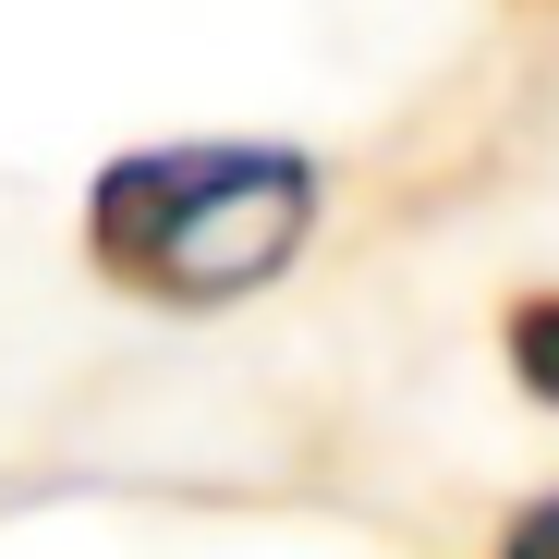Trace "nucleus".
I'll list each match as a JSON object with an SVG mask.
<instances>
[{"label":"nucleus","mask_w":559,"mask_h":559,"mask_svg":"<svg viewBox=\"0 0 559 559\" xmlns=\"http://www.w3.org/2000/svg\"><path fill=\"white\" fill-rule=\"evenodd\" d=\"M317 158L267 134H170L85 182V255L134 305L219 317L317 243Z\"/></svg>","instance_id":"f257e3e1"},{"label":"nucleus","mask_w":559,"mask_h":559,"mask_svg":"<svg viewBox=\"0 0 559 559\" xmlns=\"http://www.w3.org/2000/svg\"><path fill=\"white\" fill-rule=\"evenodd\" d=\"M499 365H511V390H523V402H547V414H559V280L499 305Z\"/></svg>","instance_id":"f03ea898"},{"label":"nucleus","mask_w":559,"mask_h":559,"mask_svg":"<svg viewBox=\"0 0 559 559\" xmlns=\"http://www.w3.org/2000/svg\"><path fill=\"white\" fill-rule=\"evenodd\" d=\"M487 559H559V487H535V499L499 523V547H487Z\"/></svg>","instance_id":"7ed1b4c3"}]
</instances>
